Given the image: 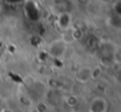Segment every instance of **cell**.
<instances>
[{
  "label": "cell",
  "instance_id": "cell-1",
  "mask_svg": "<svg viewBox=\"0 0 121 112\" xmlns=\"http://www.w3.org/2000/svg\"><path fill=\"white\" fill-rule=\"evenodd\" d=\"M119 48L110 44V42H103L100 47V58H101V62H103V64L106 65H110L114 63V55H115V52L117 51Z\"/></svg>",
  "mask_w": 121,
  "mask_h": 112
},
{
  "label": "cell",
  "instance_id": "cell-2",
  "mask_svg": "<svg viewBox=\"0 0 121 112\" xmlns=\"http://www.w3.org/2000/svg\"><path fill=\"white\" fill-rule=\"evenodd\" d=\"M67 51V42L63 39L53 40L49 46V53L55 58H60L65 54Z\"/></svg>",
  "mask_w": 121,
  "mask_h": 112
},
{
  "label": "cell",
  "instance_id": "cell-3",
  "mask_svg": "<svg viewBox=\"0 0 121 112\" xmlns=\"http://www.w3.org/2000/svg\"><path fill=\"white\" fill-rule=\"evenodd\" d=\"M75 79L81 83V84H87L91 79H94L93 76V67L90 66H81L76 72H75Z\"/></svg>",
  "mask_w": 121,
  "mask_h": 112
},
{
  "label": "cell",
  "instance_id": "cell-4",
  "mask_svg": "<svg viewBox=\"0 0 121 112\" xmlns=\"http://www.w3.org/2000/svg\"><path fill=\"white\" fill-rule=\"evenodd\" d=\"M107 110L108 103L103 97H95L88 106V112H107Z\"/></svg>",
  "mask_w": 121,
  "mask_h": 112
},
{
  "label": "cell",
  "instance_id": "cell-5",
  "mask_svg": "<svg viewBox=\"0 0 121 112\" xmlns=\"http://www.w3.org/2000/svg\"><path fill=\"white\" fill-rule=\"evenodd\" d=\"M58 24L62 28H68L71 24V15L68 13V12H63L62 14L59 15V19H58Z\"/></svg>",
  "mask_w": 121,
  "mask_h": 112
},
{
  "label": "cell",
  "instance_id": "cell-6",
  "mask_svg": "<svg viewBox=\"0 0 121 112\" xmlns=\"http://www.w3.org/2000/svg\"><path fill=\"white\" fill-rule=\"evenodd\" d=\"M36 110L38 112H48L49 111V106L48 104H45L44 101H39L37 105H36Z\"/></svg>",
  "mask_w": 121,
  "mask_h": 112
},
{
  "label": "cell",
  "instance_id": "cell-7",
  "mask_svg": "<svg viewBox=\"0 0 121 112\" xmlns=\"http://www.w3.org/2000/svg\"><path fill=\"white\" fill-rule=\"evenodd\" d=\"M119 6H120V0H116V1L113 4V11H114L115 15H119V17H120V14H121V11L117 8Z\"/></svg>",
  "mask_w": 121,
  "mask_h": 112
},
{
  "label": "cell",
  "instance_id": "cell-8",
  "mask_svg": "<svg viewBox=\"0 0 121 112\" xmlns=\"http://www.w3.org/2000/svg\"><path fill=\"white\" fill-rule=\"evenodd\" d=\"M0 1H1V0H0Z\"/></svg>",
  "mask_w": 121,
  "mask_h": 112
}]
</instances>
